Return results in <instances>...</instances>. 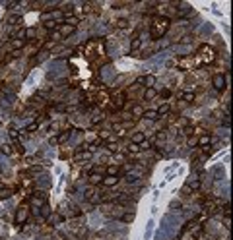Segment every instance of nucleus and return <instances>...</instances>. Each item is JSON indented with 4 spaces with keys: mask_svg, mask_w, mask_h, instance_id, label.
I'll use <instances>...</instances> for the list:
<instances>
[{
    "mask_svg": "<svg viewBox=\"0 0 233 240\" xmlns=\"http://www.w3.org/2000/svg\"><path fill=\"white\" fill-rule=\"evenodd\" d=\"M171 27V19L167 16H158L152 19V25H150V35L152 39H161L165 33L169 31Z\"/></svg>",
    "mask_w": 233,
    "mask_h": 240,
    "instance_id": "f257e3e1",
    "label": "nucleus"
},
{
    "mask_svg": "<svg viewBox=\"0 0 233 240\" xmlns=\"http://www.w3.org/2000/svg\"><path fill=\"white\" fill-rule=\"evenodd\" d=\"M212 85H214L216 91H224L225 89V76L224 74H216L212 77Z\"/></svg>",
    "mask_w": 233,
    "mask_h": 240,
    "instance_id": "f03ea898",
    "label": "nucleus"
},
{
    "mask_svg": "<svg viewBox=\"0 0 233 240\" xmlns=\"http://www.w3.org/2000/svg\"><path fill=\"white\" fill-rule=\"evenodd\" d=\"M153 82H155V77H153L152 74H146V76H140L136 83H138L140 87H146V89H148V87H153Z\"/></svg>",
    "mask_w": 233,
    "mask_h": 240,
    "instance_id": "7ed1b4c3",
    "label": "nucleus"
},
{
    "mask_svg": "<svg viewBox=\"0 0 233 240\" xmlns=\"http://www.w3.org/2000/svg\"><path fill=\"white\" fill-rule=\"evenodd\" d=\"M57 29H58V35H60V37H70V35H74V33H76V27H72V25H66V24L58 25Z\"/></svg>",
    "mask_w": 233,
    "mask_h": 240,
    "instance_id": "20e7f679",
    "label": "nucleus"
},
{
    "mask_svg": "<svg viewBox=\"0 0 233 240\" xmlns=\"http://www.w3.org/2000/svg\"><path fill=\"white\" fill-rule=\"evenodd\" d=\"M113 105H115L117 109H123V107L126 105V95H125V93H117V95H113Z\"/></svg>",
    "mask_w": 233,
    "mask_h": 240,
    "instance_id": "39448f33",
    "label": "nucleus"
},
{
    "mask_svg": "<svg viewBox=\"0 0 233 240\" xmlns=\"http://www.w3.org/2000/svg\"><path fill=\"white\" fill-rule=\"evenodd\" d=\"M27 215H29V209L21 205V207L16 211V223H24V221L27 219Z\"/></svg>",
    "mask_w": 233,
    "mask_h": 240,
    "instance_id": "423d86ee",
    "label": "nucleus"
},
{
    "mask_svg": "<svg viewBox=\"0 0 233 240\" xmlns=\"http://www.w3.org/2000/svg\"><path fill=\"white\" fill-rule=\"evenodd\" d=\"M117 182H119V176H103L101 184L105 188H113V186H117Z\"/></svg>",
    "mask_w": 233,
    "mask_h": 240,
    "instance_id": "0eeeda50",
    "label": "nucleus"
},
{
    "mask_svg": "<svg viewBox=\"0 0 233 240\" xmlns=\"http://www.w3.org/2000/svg\"><path fill=\"white\" fill-rule=\"evenodd\" d=\"M64 24H66V25H72V27H76L78 24H80V18H78V16H74V14H66V16H64Z\"/></svg>",
    "mask_w": 233,
    "mask_h": 240,
    "instance_id": "6e6552de",
    "label": "nucleus"
},
{
    "mask_svg": "<svg viewBox=\"0 0 233 240\" xmlns=\"http://www.w3.org/2000/svg\"><path fill=\"white\" fill-rule=\"evenodd\" d=\"M155 95H158V91H155L153 87H148V89H144V91H142V97L146 99V101H152V99H155Z\"/></svg>",
    "mask_w": 233,
    "mask_h": 240,
    "instance_id": "1a4fd4ad",
    "label": "nucleus"
},
{
    "mask_svg": "<svg viewBox=\"0 0 233 240\" xmlns=\"http://www.w3.org/2000/svg\"><path fill=\"white\" fill-rule=\"evenodd\" d=\"M142 116H144V109L140 105H134V107H132V122L138 120V118H142Z\"/></svg>",
    "mask_w": 233,
    "mask_h": 240,
    "instance_id": "9d476101",
    "label": "nucleus"
},
{
    "mask_svg": "<svg viewBox=\"0 0 233 240\" xmlns=\"http://www.w3.org/2000/svg\"><path fill=\"white\" fill-rule=\"evenodd\" d=\"M169 110H171V107L167 105V103H163V105H159L158 109H155V112H158V116H167V114H169Z\"/></svg>",
    "mask_w": 233,
    "mask_h": 240,
    "instance_id": "9b49d317",
    "label": "nucleus"
},
{
    "mask_svg": "<svg viewBox=\"0 0 233 240\" xmlns=\"http://www.w3.org/2000/svg\"><path fill=\"white\" fill-rule=\"evenodd\" d=\"M117 200V192H105L103 196H101V201L103 203H111V201H115Z\"/></svg>",
    "mask_w": 233,
    "mask_h": 240,
    "instance_id": "f8f14e48",
    "label": "nucleus"
},
{
    "mask_svg": "<svg viewBox=\"0 0 233 240\" xmlns=\"http://www.w3.org/2000/svg\"><path fill=\"white\" fill-rule=\"evenodd\" d=\"M87 180H90V184L95 188V184H101V180H103V174H90V176H87Z\"/></svg>",
    "mask_w": 233,
    "mask_h": 240,
    "instance_id": "ddd939ff",
    "label": "nucleus"
},
{
    "mask_svg": "<svg viewBox=\"0 0 233 240\" xmlns=\"http://www.w3.org/2000/svg\"><path fill=\"white\" fill-rule=\"evenodd\" d=\"M210 141H212V140H210V136H208V134H204V136H200V138L196 140V145H200V147H208V145H210Z\"/></svg>",
    "mask_w": 233,
    "mask_h": 240,
    "instance_id": "4468645a",
    "label": "nucleus"
},
{
    "mask_svg": "<svg viewBox=\"0 0 233 240\" xmlns=\"http://www.w3.org/2000/svg\"><path fill=\"white\" fill-rule=\"evenodd\" d=\"M144 140H146V134H144V132H136V134H132V143L140 145Z\"/></svg>",
    "mask_w": 233,
    "mask_h": 240,
    "instance_id": "2eb2a0df",
    "label": "nucleus"
},
{
    "mask_svg": "<svg viewBox=\"0 0 233 240\" xmlns=\"http://www.w3.org/2000/svg\"><path fill=\"white\" fill-rule=\"evenodd\" d=\"M128 25H130V21H128L126 18H119V19L115 21V27H117V29H126Z\"/></svg>",
    "mask_w": 233,
    "mask_h": 240,
    "instance_id": "dca6fc26",
    "label": "nucleus"
},
{
    "mask_svg": "<svg viewBox=\"0 0 233 240\" xmlns=\"http://www.w3.org/2000/svg\"><path fill=\"white\" fill-rule=\"evenodd\" d=\"M140 47H142V39H140V37H132V41H130V51H140Z\"/></svg>",
    "mask_w": 233,
    "mask_h": 240,
    "instance_id": "f3484780",
    "label": "nucleus"
},
{
    "mask_svg": "<svg viewBox=\"0 0 233 240\" xmlns=\"http://www.w3.org/2000/svg\"><path fill=\"white\" fill-rule=\"evenodd\" d=\"M194 93H192V91H185V93H183V103H185V105H188V103H194Z\"/></svg>",
    "mask_w": 233,
    "mask_h": 240,
    "instance_id": "a211bd4d",
    "label": "nucleus"
},
{
    "mask_svg": "<svg viewBox=\"0 0 233 240\" xmlns=\"http://www.w3.org/2000/svg\"><path fill=\"white\" fill-rule=\"evenodd\" d=\"M43 27H45V29H57L58 21L57 19H45V21H43Z\"/></svg>",
    "mask_w": 233,
    "mask_h": 240,
    "instance_id": "6ab92c4d",
    "label": "nucleus"
},
{
    "mask_svg": "<svg viewBox=\"0 0 233 240\" xmlns=\"http://www.w3.org/2000/svg\"><path fill=\"white\" fill-rule=\"evenodd\" d=\"M14 194V190H10V188H6V186H2L0 188V200H8L10 196Z\"/></svg>",
    "mask_w": 233,
    "mask_h": 240,
    "instance_id": "aec40b11",
    "label": "nucleus"
},
{
    "mask_svg": "<svg viewBox=\"0 0 233 240\" xmlns=\"http://www.w3.org/2000/svg\"><path fill=\"white\" fill-rule=\"evenodd\" d=\"M95 194H97V190H95L93 186H90V188H87V190H86V194H84V198H86L87 201H92V200L95 198Z\"/></svg>",
    "mask_w": 233,
    "mask_h": 240,
    "instance_id": "412c9836",
    "label": "nucleus"
},
{
    "mask_svg": "<svg viewBox=\"0 0 233 240\" xmlns=\"http://www.w3.org/2000/svg\"><path fill=\"white\" fill-rule=\"evenodd\" d=\"M21 19H24V18H21L19 14H14V16H8V24H10V25H18Z\"/></svg>",
    "mask_w": 233,
    "mask_h": 240,
    "instance_id": "4be33fe9",
    "label": "nucleus"
},
{
    "mask_svg": "<svg viewBox=\"0 0 233 240\" xmlns=\"http://www.w3.org/2000/svg\"><path fill=\"white\" fill-rule=\"evenodd\" d=\"M24 45H25V39H14V41H12V49H14V51H19Z\"/></svg>",
    "mask_w": 233,
    "mask_h": 240,
    "instance_id": "5701e85b",
    "label": "nucleus"
},
{
    "mask_svg": "<svg viewBox=\"0 0 233 240\" xmlns=\"http://www.w3.org/2000/svg\"><path fill=\"white\" fill-rule=\"evenodd\" d=\"M144 116L146 118H150V120H158L159 116H158V112H155L153 109H150V110H144Z\"/></svg>",
    "mask_w": 233,
    "mask_h": 240,
    "instance_id": "b1692460",
    "label": "nucleus"
},
{
    "mask_svg": "<svg viewBox=\"0 0 233 240\" xmlns=\"http://www.w3.org/2000/svg\"><path fill=\"white\" fill-rule=\"evenodd\" d=\"M31 203H33V205H39V207H41V205L47 203V201H45V198H43V196H33V198H31Z\"/></svg>",
    "mask_w": 233,
    "mask_h": 240,
    "instance_id": "393cba45",
    "label": "nucleus"
},
{
    "mask_svg": "<svg viewBox=\"0 0 233 240\" xmlns=\"http://www.w3.org/2000/svg\"><path fill=\"white\" fill-rule=\"evenodd\" d=\"M120 221L123 223H132L134 221V213H123L120 215Z\"/></svg>",
    "mask_w": 233,
    "mask_h": 240,
    "instance_id": "a878e982",
    "label": "nucleus"
},
{
    "mask_svg": "<svg viewBox=\"0 0 233 240\" xmlns=\"http://www.w3.org/2000/svg\"><path fill=\"white\" fill-rule=\"evenodd\" d=\"M103 145L107 147L109 151H117V149H119V143H117V141H103Z\"/></svg>",
    "mask_w": 233,
    "mask_h": 240,
    "instance_id": "bb28decb",
    "label": "nucleus"
},
{
    "mask_svg": "<svg viewBox=\"0 0 233 240\" xmlns=\"http://www.w3.org/2000/svg\"><path fill=\"white\" fill-rule=\"evenodd\" d=\"M41 215H43V217H51V207H49V203H43V205H41Z\"/></svg>",
    "mask_w": 233,
    "mask_h": 240,
    "instance_id": "cd10ccee",
    "label": "nucleus"
},
{
    "mask_svg": "<svg viewBox=\"0 0 233 240\" xmlns=\"http://www.w3.org/2000/svg\"><path fill=\"white\" fill-rule=\"evenodd\" d=\"M49 219H51V225H58V223H62V215H51L49 217Z\"/></svg>",
    "mask_w": 233,
    "mask_h": 240,
    "instance_id": "c85d7f7f",
    "label": "nucleus"
},
{
    "mask_svg": "<svg viewBox=\"0 0 233 240\" xmlns=\"http://www.w3.org/2000/svg\"><path fill=\"white\" fill-rule=\"evenodd\" d=\"M70 134H72L70 130H66V132H62V134L58 136V138H57V140H58V141L62 143V141H66V140H68V138H70Z\"/></svg>",
    "mask_w": 233,
    "mask_h": 240,
    "instance_id": "c756f323",
    "label": "nucleus"
},
{
    "mask_svg": "<svg viewBox=\"0 0 233 240\" xmlns=\"http://www.w3.org/2000/svg\"><path fill=\"white\" fill-rule=\"evenodd\" d=\"M125 178H126L128 184H134V182H138V176H136V174H132V173H130V174H126Z\"/></svg>",
    "mask_w": 233,
    "mask_h": 240,
    "instance_id": "7c9ffc66",
    "label": "nucleus"
},
{
    "mask_svg": "<svg viewBox=\"0 0 233 240\" xmlns=\"http://www.w3.org/2000/svg\"><path fill=\"white\" fill-rule=\"evenodd\" d=\"M54 45H57V43H54V39H51V41H47L45 45H43V51H45V52H47L49 49H53V47H54Z\"/></svg>",
    "mask_w": 233,
    "mask_h": 240,
    "instance_id": "2f4dec72",
    "label": "nucleus"
},
{
    "mask_svg": "<svg viewBox=\"0 0 233 240\" xmlns=\"http://www.w3.org/2000/svg\"><path fill=\"white\" fill-rule=\"evenodd\" d=\"M8 134L12 136V140H18V138H19V132H18L16 128H8Z\"/></svg>",
    "mask_w": 233,
    "mask_h": 240,
    "instance_id": "473e14b6",
    "label": "nucleus"
},
{
    "mask_svg": "<svg viewBox=\"0 0 233 240\" xmlns=\"http://www.w3.org/2000/svg\"><path fill=\"white\" fill-rule=\"evenodd\" d=\"M128 151H130V153H138V151H140V147H138L136 143H130V145H128Z\"/></svg>",
    "mask_w": 233,
    "mask_h": 240,
    "instance_id": "72a5a7b5",
    "label": "nucleus"
},
{
    "mask_svg": "<svg viewBox=\"0 0 233 240\" xmlns=\"http://www.w3.org/2000/svg\"><path fill=\"white\" fill-rule=\"evenodd\" d=\"M2 153L4 155H12V145H2Z\"/></svg>",
    "mask_w": 233,
    "mask_h": 240,
    "instance_id": "f704fd0d",
    "label": "nucleus"
},
{
    "mask_svg": "<svg viewBox=\"0 0 233 240\" xmlns=\"http://www.w3.org/2000/svg\"><path fill=\"white\" fill-rule=\"evenodd\" d=\"M152 227H153V225H152V223H148V228H146V238H144V240H150V238H152Z\"/></svg>",
    "mask_w": 233,
    "mask_h": 240,
    "instance_id": "c9c22d12",
    "label": "nucleus"
},
{
    "mask_svg": "<svg viewBox=\"0 0 233 240\" xmlns=\"http://www.w3.org/2000/svg\"><path fill=\"white\" fill-rule=\"evenodd\" d=\"M47 56H49V52H45V51H43L41 54H37V56H35V60H39V62H41V60H45Z\"/></svg>",
    "mask_w": 233,
    "mask_h": 240,
    "instance_id": "e433bc0d",
    "label": "nucleus"
},
{
    "mask_svg": "<svg viewBox=\"0 0 233 240\" xmlns=\"http://www.w3.org/2000/svg\"><path fill=\"white\" fill-rule=\"evenodd\" d=\"M27 132H35L37 130V122H31V124H27V128H25Z\"/></svg>",
    "mask_w": 233,
    "mask_h": 240,
    "instance_id": "4c0bfd02",
    "label": "nucleus"
},
{
    "mask_svg": "<svg viewBox=\"0 0 233 240\" xmlns=\"http://www.w3.org/2000/svg\"><path fill=\"white\" fill-rule=\"evenodd\" d=\"M159 95H161V97H163V99H167V97H169V95H171V91H169V89H167V87H165V89H161V93H159Z\"/></svg>",
    "mask_w": 233,
    "mask_h": 240,
    "instance_id": "58836bf2",
    "label": "nucleus"
},
{
    "mask_svg": "<svg viewBox=\"0 0 233 240\" xmlns=\"http://www.w3.org/2000/svg\"><path fill=\"white\" fill-rule=\"evenodd\" d=\"M109 138V132L107 130H101V132H99V140H107Z\"/></svg>",
    "mask_w": 233,
    "mask_h": 240,
    "instance_id": "ea45409f",
    "label": "nucleus"
},
{
    "mask_svg": "<svg viewBox=\"0 0 233 240\" xmlns=\"http://www.w3.org/2000/svg\"><path fill=\"white\" fill-rule=\"evenodd\" d=\"M171 207H173V209H181V201H179V203L173 201V203H171Z\"/></svg>",
    "mask_w": 233,
    "mask_h": 240,
    "instance_id": "a19ab883",
    "label": "nucleus"
},
{
    "mask_svg": "<svg viewBox=\"0 0 233 240\" xmlns=\"http://www.w3.org/2000/svg\"><path fill=\"white\" fill-rule=\"evenodd\" d=\"M188 145H191V147L196 145V138H191V140H188Z\"/></svg>",
    "mask_w": 233,
    "mask_h": 240,
    "instance_id": "79ce46f5",
    "label": "nucleus"
}]
</instances>
